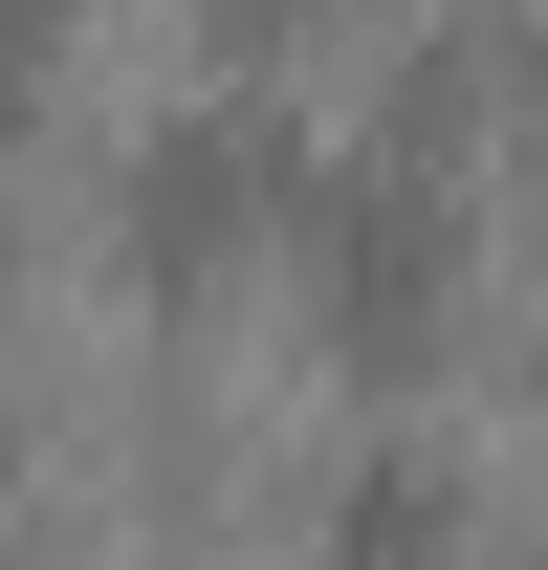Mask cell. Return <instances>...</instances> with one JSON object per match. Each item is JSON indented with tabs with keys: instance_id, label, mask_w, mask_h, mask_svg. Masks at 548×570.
<instances>
[{
	"instance_id": "5b68a950",
	"label": "cell",
	"mask_w": 548,
	"mask_h": 570,
	"mask_svg": "<svg viewBox=\"0 0 548 570\" xmlns=\"http://www.w3.org/2000/svg\"><path fill=\"white\" fill-rule=\"evenodd\" d=\"M0 461H22V373H0Z\"/></svg>"
},
{
	"instance_id": "277c9868",
	"label": "cell",
	"mask_w": 548,
	"mask_h": 570,
	"mask_svg": "<svg viewBox=\"0 0 548 570\" xmlns=\"http://www.w3.org/2000/svg\"><path fill=\"white\" fill-rule=\"evenodd\" d=\"M88 0H0V154H22V110H45V67H67Z\"/></svg>"
},
{
	"instance_id": "3957f363",
	"label": "cell",
	"mask_w": 548,
	"mask_h": 570,
	"mask_svg": "<svg viewBox=\"0 0 548 570\" xmlns=\"http://www.w3.org/2000/svg\"><path fill=\"white\" fill-rule=\"evenodd\" d=\"M307 549H330V570H439V549H461V461L373 439V461L330 483V527H307Z\"/></svg>"
},
{
	"instance_id": "7a4b0ae2",
	"label": "cell",
	"mask_w": 548,
	"mask_h": 570,
	"mask_svg": "<svg viewBox=\"0 0 548 570\" xmlns=\"http://www.w3.org/2000/svg\"><path fill=\"white\" fill-rule=\"evenodd\" d=\"M285 198H307V154H285L264 110H154L133 176H110V264L133 285H219L242 219H285Z\"/></svg>"
},
{
	"instance_id": "6da1fadb",
	"label": "cell",
	"mask_w": 548,
	"mask_h": 570,
	"mask_svg": "<svg viewBox=\"0 0 548 570\" xmlns=\"http://www.w3.org/2000/svg\"><path fill=\"white\" fill-rule=\"evenodd\" d=\"M285 242H307V330H330V373L417 395V373L461 352V198H439L417 154L307 176V198H285Z\"/></svg>"
}]
</instances>
